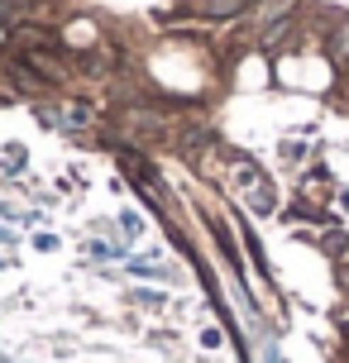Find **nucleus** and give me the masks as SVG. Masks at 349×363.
Returning a JSON list of instances; mask_svg holds the SVG:
<instances>
[{"label": "nucleus", "instance_id": "f03ea898", "mask_svg": "<svg viewBox=\"0 0 349 363\" xmlns=\"http://www.w3.org/2000/svg\"><path fill=\"white\" fill-rule=\"evenodd\" d=\"M331 57L340 62V67H349V19H340L331 34Z\"/></svg>", "mask_w": 349, "mask_h": 363}, {"label": "nucleus", "instance_id": "f257e3e1", "mask_svg": "<svg viewBox=\"0 0 349 363\" xmlns=\"http://www.w3.org/2000/svg\"><path fill=\"white\" fill-rule=\"evenodd\" d=\"M244 5H249V0H196V10H201L206 19H235Z\"/></svg>", "mask_w": 349, "mask_h": 363}]
</instances>
